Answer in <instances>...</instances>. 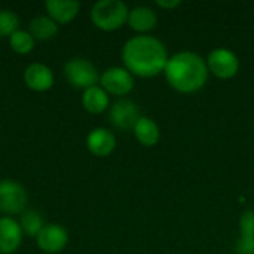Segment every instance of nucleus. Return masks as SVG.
<instances>
[{
	"label": "nucleus",
	"mask_w": 254,
	"mask_h": 254,
	"mask_svg": "<svg viewBox=\"0 0 254 254\" xmlns=\"http://www.w3.org/2000/svg\"><path fill=\"white\" fill-rule=\"evenodd\" d=\"M121 58L124 67L134 77L152 79L164 73L170 55L167 46L158 37L150 34H137L125 42Z\"/></svg>",
	"instance_id": "nucleus-1"
},
{
	"label": "nucleus",
	"mask_w": 254,
	"mask_h": 254,
	"mask_svg": "<svg viewBox=\"0 0 254 254\" xmlns=\"http://www.w3.org/2000/svg\"><path fill=\"white\" fill-rule=\"evenodd\" d=\"M167 83L177 92L189 95L201 91L210 76L207 61L192 51H180L168 58L164 70Z\"/></svg>",
	"instance_id": "nucleus-2"
},
{
	"label": "nucleus",
	"mask_w": 254,
	"mask_h": 254,
	"mask_svg": "<svg viewBox=\"0 0 254 254\" xmlns=\"http://www.w3.org/2000/svg\"><path fill=\"white\" fill-rule=\"evenodd\" d=\"M129 9L122 0H98L91 7L92 24L103 31H115L128 22Z\"/></svg>",
	"instance_id": "nucleus-3"
},
{
	"label": "nucleus",
	"mask_w": 254,
	"mask_h": 254,
	"mask_svg": "<svg viewBox=\"0 0 254 254\" xmlns=\"http://www.w3.org/2000/svg\"><path fill=\"white\" fill-rule=\"evenodd\" d=\"M64 76L67 82L77 89H88L100 83V73L92 61L83 57L70 58L64 64Z\"/></svg>",
	"instance_id": "nucleus-4"
},
{
	"label": "nucleus",
	"mask_w": 254,
	"mask_h": 254,
	"mask_svg": "<svg viewBox=\"0 0 254 254\" xmlns=\"http://www.w3.org/2000/svg\"><path fill=\"white\" fill-rule=\"evenodd\" d=\"M28 202L25 188L10 179L0 180V213L4 216L22 214Z\"/></svg>",
	"instance_id": "nucleus-5"
},
{
	"label": "nucleus",
	"mask_w": 254,
	"mask_h": 254,
	"mask_svg": "<svg viewBox=\"0 0 254 254\" xmlns=\"http://www.w3.org/2000/svg\"><path fill=\"white\" fill-rule=\"evenodd\" d=\"M207 67L210 74L217 79L228 80L238 74L241 63L237 54L228 48H216L207 57Z\"/></svg>",
	"instance_id": "nucleus-6"
},
{
	"label": "nucleus",
	"mask_w": 254,
	"mask_h": 254,
	"mask_svg": "<svg viewBox=\"0 0 254 254\" xmlns=\"http://www.w3.org/2000/svg\"><path fill=\"white\" fill-rule=\"evenodd\" d=\"M109 95H115L119 98H125L135 85L134 76L124 67V65H113L106 68L100 74L98 83Z\"/></svg>",
	"instance_id": "nucleus-7"
},
{
	"label": "nucleus",
	"mask_w": 254,
	"mask_h": 254,
	"mask_svg": "<svg viewBox=\"0 0 254 254\" xmlns=\"http://www.w3.org/2000/svg\"><path fill=\"white\" fill-rule=\"evenodd\" d=\"M140 118L138 106L128 98L116 100L109 109V121L119 131H132Z\"/></svg>",
	"instance_id": "nucleus-8"
},
{
	"label": "nucleus",
	"mask_w": 254,
	"mask_h": 254,
	"mask_svg": "<svg viewBox=\"0 0 254 254\" xmlns=\"http://www.w3.org/2000/svg\"><path fill=\"white\" fill-rule=\"evenodd\" d=\"M36 244L43 253H61L68 244V232L63 225L46 223L36 237Z\"/></svg>",
	"instance_id": "nucleus-9"
},
{
	"label": "nucleus",
	"mask_w": 254,
	"mask_h": 254,
	"mask_svg": "<svg viewBox=\"0 0 254 254\" xmlns=\"http://www.w3.org/2000/svg\"><path fill=\"white\" fill-rule=\"evenodd\" d=\"M22 79H24V83L27 85V88H30L31 91H36V92L49 91L55 82L52 68L43 63L28 64L22 73Z\"/></svg>",
	"instance_id": "nucleus-10"
},
{
	"label": "nucleus",
	"mask_w": 254,
	"mask_h": 254,
	"mask_svg": "<svg viewBox=\"0 0 254 254\" xmlns=\"http://www.w3.org/2000/svg\"><path fill=\"white\" fill-rule=\"evenodd\" d=\"M116 135L112 129L98 127L89 131L86 135V147L91 155L97 158H107L110 156L116 149Z\"/></svg>",
	"instance_id": "nucleus-11"
},
{
	"label": "nucleus",
	"mask_w": 254,
	"mask_h": 254,
	"mask_svg": "<svg viewBox=\"0 0 254 254\" xmlns=\"http://www.w3.org/2000/svg\"><path fill=\"white\" fill-rule=\"evenodd\" d=\"M19 222L10 216L0 217V254H13L22 244Z\"/></svg>",
	"instance_id": "nucleus-12"
},
{
	"label": "nucleus",
	"mask_w": 254,
	"mask_h": 254,
	"mask_svg": "<svg viewBox=\"0 0 254 254\" xmlns=\"http://www.w3.org/2000/svg\"><path fill=\"white\" fill-rule=\"evenodd\" d=\"M127 24L137 34H149L158 24V13L149 6H135L129 9Z\"/></svg>",
	"instance_id": "nucleus-13"
},
{
	"label": "nucleus",
	"mask_w": 254,
	"mask_h": 254,
	"mask_svg": "<svg viewBox=\"0 0 254 254\" xmlns=\"http://www.w3.org/2000/svg\"><path fill=\"white\" fill-rule=\"evenodd\" d=\"M45 9L48 16L52 18L58 25L70 24L80 10V3L77 0H48L45 1Z\"/></svg>",
	"instance_id": "nucleus-14"
},
{
	"label": "nucleus",
	"mask_w": 254,
	"mask_h": 254,
	"mask_svg": "<svg viewBox=\"0 0 254 254\" xmlns=\"http://www.w3.org/2000/svg\"><path fill=\"white\" fill-rule=\"evenodd\" d=\"M82 107L91 115H100L110 109V95L100 86H91L82 92Z\"/></svg>",
	"instance_id": "nucleus-15"
},
{
	"label": "nucleus",
	"mask_w": 254,
	"mask_h": 254,
	"mask_svg": "<svg viewBox=\"0 0 254 254\" xmlns=\"http://www.w3.org/2000/svg\"><path fill=\"white\" fill-rule=\"evenodd\" d=\"M132 132L135 135V140L144 147H153L161 140L159 125L152 118H147V116H141L137 121Z\"/></svg>",
	"instance_id": "nucleus-16"
},
{
	"label": "nucleus",
	"mask_w": 254,
	"mask_h": 254,
	"mask_svg": "<svg viewBox=\"0 0 254 254\" xmlns=\"http://www.w3.org/2000/svg\"><path fill=\"white\" fill-rule=\"evenodd\" d=\"M28 31L34 40H49L58 33V24L48 15H39L30 21Z\"/></svg>",
	"instance_id": "nucleus-17"
},
{
	"label": "nucleus",
	"mask_w": 254,
	"mask_h": 254,
	"mask_svg": "<svg viewBox=\"0 0 254 254\" xmlns=\"http://www.w3.org/2000/svg\"><path fill=\"white\" fill-rule=\"evenodd\" d=\"M19 226L22 229V234L31 238H36L39 235V232L43 229L45 219L43 216L36 211V210H25L21 216H19Z\"/></svg>",
	"instance_id": "nucleus-18"
},
{
	"label": "nucleus",
	"mask_w": 254,
	"mask_h": 254,
	"mask_svg": "<svg viewBox=\"0 0 254 254\" xmlns=\"http://www.w3.org/2000/svg\"><path fill=\"white\" fill-rule=\"evenodd\" d=\"M36 40L31 36L28 30H16L10 37H9V46L13 52L19 55H27L34 49Z\"/></svg>",
	"instance_id": "nucleus-19"
},
{
	"label": "nucleus",
	"mask_w": 254,
	"mask_h": 254,
	"mask_svg": "<svg viewBox=\"0 0 254 254\" xmlns=\"http://www.w3.org/2000/svg\"><path fill=\"white\" fill-rule=\"evenodd\" d=\"M19 30V18L12 9H0V36L10 37Z\"/></svg>",
	"instance_id": "nucleus-20"
},
{
	"label": "nucleus",
	"mask_w": 254,
	"mask_h": 254,
	"mask_svg": "<svg viewBox=\"0 0 254 254\" xmlns=\"http://www.w3.org/2000/svg\"><path fill=\"white\" fill-rule=\"evenodd\" d=\"M240 235L254 237V210H246L238 220Z\"/></svg>",
	"instance_id": "nucleus-21"
},
{
	"label": "nucleus",
	"mask_w": 254,
	"mask_h": 254,
	"mask_svg": "<svg viewBox=\"0 0 254 254\" xmlns=\"http://www.w3.org/2000/svg\"><path fill=\"white\" fill-rule=\"evenodd\" d=\"M237 254H254V237L240 235L235 243Z\"/></svg>",
	"instance_id": "nucleus-22"
},
{
	"label": "nucleus",
	"mask_w": 254,
	"mask_h": 254,
	"mask_svg": "<svg viewBox=\"0 0 254 254\" xmlns=\"http://www.w3.org/2000/svg\"><path fill=\"white\" fill-rule=\"evenodd\" d=\"M155 4L164 10H173V9L179 7L182 4V1L180 0H156Z\"/></svg>",
	"instance_id": "nucleus-23"
},
{
	"label": "nucleus",
	"mask_w": 254,
	"mask_h": 254,
	"mask_svg": "<svg viewBox=\"0 0 254 254\" xmlns=\"http://www.w3.org/2000/svg\"><path fill=\"white\" fill-rule=\"evenodd\" d=\"M253 134H254V122H253Z\"/></svg>",
	"instance_id": "nucleus-24"
}]
</instances>
